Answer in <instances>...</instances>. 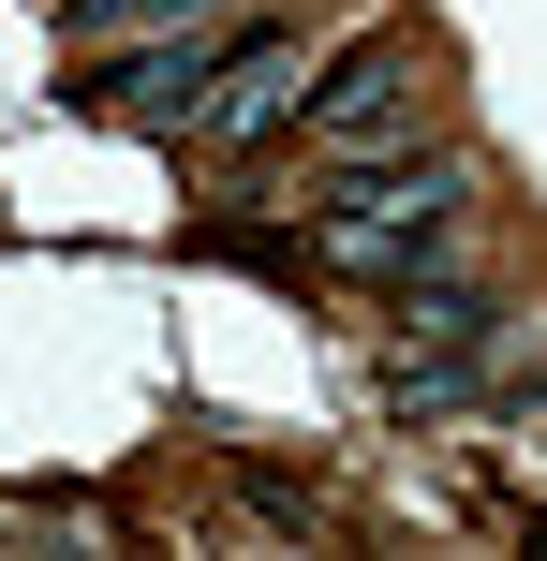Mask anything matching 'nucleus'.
<instances>
[{"mask_svg": "<svg viewBox=\"0 0 547 561\" xmlns=\"http://www.w3.org/2000/svg\"><path fill=\"white\" fill-rule=\"evenodd\" d=\"M444 237H459V163H355L326 193V266L355 280H414Z\"/></svg>", "mask_w": 547, "mask_h": 561, "instance_id": "nucleus-1", "label": "nucleus"}, {"mask_svg": "<svg viewBox=\"0 0 547 561\" xmlns=\"http://www.w3.org/2000/svg\"><path fill=\"white\" fill-rule=\"evenodd\" d=\"M296 104H311V59H296V30H237V45L207 59V89H193V118H178V134L252 148V134H282Z\"/></svg>", "mask_w": 547, "mask_h": 561, "instance_id": "nucleus-2", "label": "nucleus"}, {"mask_svg": "<svg viewBox=\"0 0 547 561\" xmlns=\"http://www.w3.org/2000/svg\"><path fill=\"white\" fill-rule=\"evenodd\" d=\"M163 15H223V0H75L89 45H104V30H163Z\"/></svg>", "mask_w": 547, "mask_h": 561, "instance_id": "nucleus-5", "label": "nucleus"}, {"mask_svg": "<svg viewBox=\"0 0 547 561\" xmlns=\"http://www.w3.org/2000/svg\"><path fill=\"white\" fill-rule=\"evenodd\" d=\"M207 252H223V266H266V280H296V266H311L296 237H266V222H207Z\"/></svg>", "mask_w": 547, "mask_h": 561, "instance_id": "nucleus-4", "label": "nucleus"}, {"mask_svg": "<svg viewBox=\"0 0 547 561\" xmlns=\"http://www.w3.org/2000/svg\"><path fill=\"white\" fill-rule=\"evenodd\" d=\"M414 104H430V59L385 30V45H355L296 118H311V148H400V134H414Z\"/></svg>", "mask_w": 547, "mask_h": 561, "instance_id": "nucleus-3", "label": "nucleus"}]
</instances>
